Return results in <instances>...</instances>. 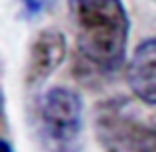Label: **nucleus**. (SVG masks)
<instances>
[{
    "label": "nucleus",
    "mask_w": 156,
    "mask_h": 152,
    "mask_svg": "<svg viewBox=\"0 0 156 152\" xmlns=\"http://www.w3.org/2000/svg\"><path fill=\"white\" fill-rule=\"evenodd\" d=\"M126 81L138 101L156 105V38L136 46L126 67Z\"/></svg>",
    "instance_id": "39448f33"
},
{
    "label": "nucleus",
    "mask_w": 156,
    "mask_h": 152,
    "mask_svg": "<svg viewBox=\"0 0 156 152\" xmlns=\"http://www.w3.org/2000/svg\"><path fill=\"white\" fill-rule=\"evenodd\" d=\"M95 130L105 152H156V129L138 117L125 97L99 103Z\"/></svg>",
    "instance_id": "f03ea898"
},
{
    "label": "nucleus",
    "mask_w": 156,
    "mask_h": 152,
    "mask_svg": "<svg viewBox=\"0 0 156 152\" xmlns=\"http://www.w3.org/2000/svg\"><path fill=\"white\" fill-rule=\"evenodd\" d=\"M22 2V10L28 18H38L40 14L51 10L55 0H20Z\"/></svg>",
    "instance_id": "423d86ee"
},
{
    "label": "nucleus",
    "mask_w": 156,
    "mask_h": 152,
    "mask_svg": "<svg viewBox=\"0 0 156 152\" xmlns=\"http://www.w3.org/2000/svg\"><path fill=\"white\" fill-rule=\"evenodd\" d=\"M38 130L50 152H75L83 130V101L73 89L51 87L36 105Z\"/></svg>",
    "instance_id": "7ed1b4c3"
},
{
    "label": "nucleus",
    "mask_w": 156,
    "mask_h": 152,
    "mask_svg": "<svg viewBox=\"0 0 156 152\" xmlns=\"http://www.w3.org/2000/svg\"><path fill=\"white\" fill-rule=\"evenodd\" d=\"M81 61L99 75L115 73L122 65L130 20L122 0H69Z\"/></svg>",
    "instance_id": "f257e3e1"
},
{
    "label": "nucleus",
    "mask_w": 156,
    "mask_h": 152,
    "mask_svg": "<svg viewBox=\"0 0 156 152\" xmlns=\"http://www.w3.org/2000/svg\"><path fill=\"white\" fill-rule=\"evenodd\" d=\"M65 53H67L65 36L55 28L42 30L30 46L26 63V83L32 87L42 85L63 63Z\"/></svg>",
    "instance_id": "20e7f679"
},
{
    "label": "nucleus",
    "mask_w": 156,
    "mask_h": 152,
    "mask_svg": "<svg viewBox=\"0 0 156 152\" xmlns=\"http://www.w3.org/2000/svg\"><path fill=\"white\" fill-rule=\"evenodd\" d=\"M0 146H2V152H16V150H14V146H12L10 142L6 140V138H2V144H0Z\"/></svg>",
    "instance_id": "0eeeda50"
}]
</instances>
